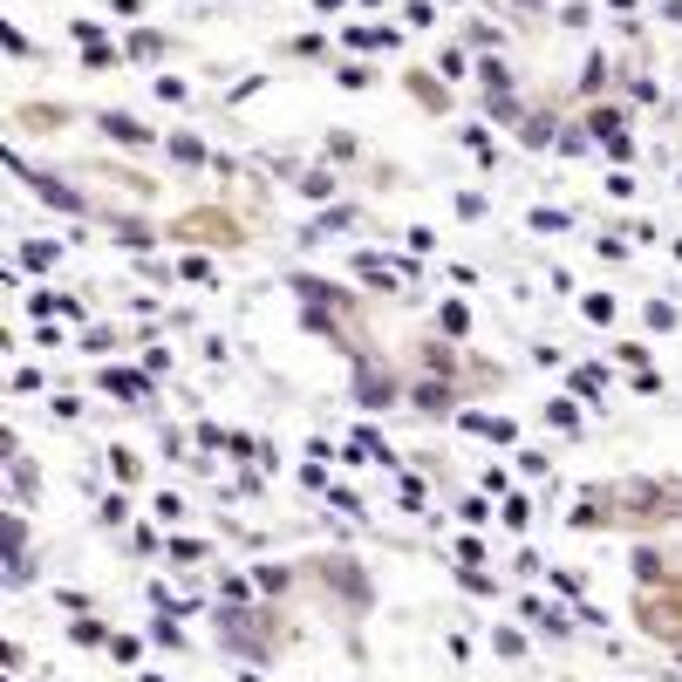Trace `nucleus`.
<instances>
[{
	"mask_svg": "<svg viewBox=\"0 0 682 682\" xmlns=\"http://www.w3.org/2000/svg\"><path fill=\"white\" fill-rule=\"evenodd\" d=\"M635 628L662 648H682V573H669L662 587H642L635 594Z\"/></svg>",
	"mask_w": 682,
	"mask_h": 682,
	"instance_id": "obj_1",
	"label": "nucleus"
},
{
	"mask_svg": "<svg viewBox=\"0 0 682 682\" xmlns=\"http://www.w3.org/2000/svg\"><path fill=\"white\" fill-rule=\"evenodd\" d=\"M164 239H178V246H246V226L232 219V212H219V205H198V212H185V219H171L164 226Z\"/></svg>",
	"mask_w": 682,
	"mask_h": 682,
	"instance_id": "obj_2",
	"label": "nucleus"
},
{
	"mask_svg": "<svg viewBox=\"0 0 682 682\" xmlns=\"http://www.w3.org/2000/svg\"><path fill=\"white\" fill-rule=\"evenodd\" d=\"M396 396H403V382L389 376V369H376V362L355 348V403H362V410H389Z\"/></svg>",
	"mask_w": 682,
	"mask_h": 682,
	"instance_id": "obj_3",
	"label": "nucleus"
},
{
	"mask_svg": "<svg viewBox=\"0 0 682 682\" xmlns=\"http://www.w3.org/2000/svg\"><path fill=\"white\" fill-rule=\"evenodd\" d=\"M321 580H335V587H341V594H348L355 607H369V580L348 567V560H321Z\"/></svg>",
	"mask_w": 682,
	"mask_h": 682,
	"instance_id": "obj_4",
	"label": "nucleus"
},
{
	"mask_svg": "<svg viewBox=\"0 0 682 682\" xmlns=\"http://www.w3.org/2000/svg\"><path fill=\"white\" fill-rule=\"evenodd\" d=\"M21 178H28V185H35L48 205H62V212H89V198H82L76 185H55V178H41V171H21Z\"/></svg>",
	"mask_w": 682,
	"mask_h": 682,
	"instance_id": "obj_5",
	"label": "nucleus"
},
{
	"mask_svg": "<svg viewBox=\"0 0 682 682\" xmlns=\"http://www.w3.org/2000/svg\"><path fill=\"white\" fill-rule=\"evenodd\" d=\"M464 430H478V437H492V444H519V423L512 417H485V410H464Z\"/></svg>",
	"mask_w": 682,
	"mask_h": 682,
	"instance_id": "obj_6",
	"label": "nucleus"
},
{
	"mask_svg": "<svg viewBox=\"0 0 682 682\" xmlns=\"http://www.w3.org/2000/svg\"><path fill=\"white\" fill-rule=\"evenodd\" d=\"M451 396H457V389H451L444 376H430V382H417V389H410V403H417L423 417H437V410H451Z\"/></svg>",
	"mask_w": 682,
	"mask_h": 682,
	"instance_id": "obj_7",
	"label": "nucleus"
},
{
	"mask_svg": "<svg viewBox=\"0 0 682 682\" xmlns=\"http://www.w3.org/2000/svg\"><path fill=\"white\" fill-rule=\"evenodd\" d=\"M103 389H116L123 403H137V396L151 389V376H144V369H103Z\"/></svg>",
	"mask_w": 682,
	"mask_h": 682,
	"instance_id": "obj_8",
	"label": "nucleus"
},
{
	"mask_svg": "<svg viewBox=\"0 0 682 682\" xmlns=\"http://www.w3.org/2000/svg\"><path fill=\"white\" fill-rule=\"evenodd\" d=\"M103 137H116V144H151V130L137 123V116H123V110H103Z\"/></svg>",
	"mask_w": 682,
	"mask_h": 682,
	"instance_id": "obj_9",
	"label": "nucleus"
},
{
	"mask_svg": "<svg viewBox=\"0 0 682 682\" xmlns=\"http://www.w3.org/2000/svg\"><path fill=\"white\" fill-rule=\"evenodd\" d=\"M635 580H642V587H662V580H669V560H662L655 546H635Z\"/></svg>",
	"mask_w": 682,
	"mask_h": 682,
	"instance_id": "obj_10",
	"label": "nucleus"
},
{
	"mask_svg": "<svg viewBox=\"0 0 682 682\" xmlns=\"http://www.w3.org/2000/svg\"><path fill=\"white\" fill-rule=\"evenodd\" d=\"M478 82H485V96H512V69H505L498 55H485V62H478Z\"/></svg>",
	"mask_w": 682,
	"mask_h": 682,
	"instance_id": "obj_11",
	"label": "nucleus"
},
{
	"mask_svg": "<svg viewBox=\"0 0 682 682\" xmlns=\"http://www.w3.org/2000/svg\"><path fill=\"white\" fill-rule=\"evenodd\" d=\"M621 123H628V116L614 110V103H601V110H587V137H601V144H607V137H621Z\"/></svg>",
	"mask_w": 682,
	"mask_h": 682,
	"instance_id": "obj_12",
	"label": "nucleus"
},
{
	"mask_svg": "<svg viewBox=\"0 0 682 682\" xmlns=\"http://www.w3.org/2000/svg\"><path fill=\"white\" fill-rule=\"evenodd\" d=\"M573 396H580V403H601L607 396V369H573Z\"/></svg>",
	"mask_w": 682,
	"mask_h": 682,
	"instance_id": "obj_13",
	"label": "nucleus"
},
{
	"mask_svg": "<svg viewBox=\"0 0 682 682\" xmlns=\"http://www.w3.org/2000/svg\"><path fill=\"white\" fill-rule=\"evenodd\" d=\"M69 123V110H48V103H28L21 110V130H62Z\"/></svg>",
	"mask_w": 682,
	"mask_h": 682,
	"instance_id": "obj_14",
	"label": "nucleus"
},
{
	"mask_svg": "<svg viewBox=\"0 0 682 682\" xmlns=\"http://www.w3.org/2000/svg\"><path fill=\"white\" fill-rule=\"evenodd\" d=\"M519 614H526L532 628H553V635H567V621H560V607H546V601H526Z\"/></svg>",
	"mask_w": 682,
	"mask_h": 682,
	"instance_id": "obj_15",
	"label": "nucleus"
},
{
	"mask_svg": "<svg viewBox=\"0 0 682 682\" xmlns=\"http://www.w3.org/2000/svg\"><path fill=\"white\" fill-rule=\"evenodd\" d=\"M410 96H417L423 110H444L451 96H444V82H430V76H410Z\"/></svg>",
	"mask_w": 682,
	"mask_h": 682,
	"instance_id": "obj_16",
	"label": "nucleus"
},
{
	"mask_svg": "<svg viewBox=\"0 0 682 682\" xmlns=\"http://www.w3.org/2000/svg\"><path fill=\"white\" fill-rule=\"evenodd\" d=\"M348 48H396V28H348Z\"/></svg>",
	"mask_w": 682,
	"mask_h": 682,
	"instance_id": "obj_17",
	"label": "nucleus"
},
{
	"mask_svg": "<svg viewBox=\"0 0 682 682\" xmlns=\"http://www.w3.org/2000/svg\"><path fill=\"white\" fill-rule=\"evenodd\" d=\"M130 55H137V62H157V55H164V35H157V28H137V35H130Z\"/></svg>",
	"mask_w": 682,
	"mask_h": 682,
	"instance_id": "obj_18",
	"label": "nucleus"
},
{
	"mask_svg": "<svg viewBox=\"0 0 682 682\" xmlns=\"http://www.w3.org/2000/svg\"><path fill=\"white\" fill-rule=\"evenodd\" d=\"M116 62H123V55H116L110 41H96V48H82V69H89V76H103V69H116Z\"/></svg>",
	"mask_w": 682,
	"mask_h": 682,
	"instance_id": "obj_19",
	"label": "nucleus"
},
{
	"mask_svg": "<svg viewBox=\"0 0 682 682\" xmlns=\"http://www.w3.org/2000/svg\"><path fill=\"white\" fill-rule=\"evenodd\" d=\"M498 519H505L512 532H526V519H532V498H519V492H512L505 505H498Z\"/></svg>",
	"mask_w": 682,
	"mask_h": 682,
	"instance_id": "obj_20",
	"label": "nucleus"
},
{
	"mask_svg": "<svg viewBox=\"0 0 682 682\" xmlns=\"http://www.w3.org/2000/svg\"><path fill=\"white\" fill-rule=\"evenodd\" d=\"M519 137H526L532 151H539V144H553V116H526V123H519Z\"/></svg>",
	"mask_w": 682,
	"mask_h": 682,
	"instance_id": "obj_21",
	"label": "nucleus"
},
{
	"mask_svg": "<svg viewBox=\"0 0 682 682\" xmlns=\"http://www.w3.org/2000/svg\"><path fill=\"white\" fill-rule=\"evenodd\" d=\"M171 157H178V164H205V144H198V137H185V130H178V137H171Z\"/></svg>",
	"mask_w": 682,
	"mask_h": 682,
	"instance_id": "obj_22",
	"label": "nucleus"
},
{
	"mask_svg": "<svg viewBox=\"0 0 682 682\" xmlns=\"http://www.w3.org/2000/svg\"><path fill=\"white\" fill-rule=\"evenodd\" d=\"M14 498H21V505L35 498V464H28V457H14Z\"/></svg>",
	"mask_w": 682,
	"mask_h": 682,
	"instance_id": "obj_23",
	"label": "nucleus"
},
{
	"mask_svg": "<svg viewBox=\"0 0 682 682\" xmlns=\"http://www.w3.org/2000/svg\"><path fill=\"white\" fill-rule=\"evenodd\" d=\"M437 321H444V335H464V328H471V314H464L457 301H444V307H437Z\"/></svg>",
	"mask_w": 682,
	"mask_h": 682,
	"instance_id": "obj_24",
	"label": "nucleus"
},
{
	"mask_svg": "<svg viewBox=\"0 0 682 682\" xmlns=\"http://www.w3.org/2000/svg\"><path fill=\"white\" fill-rule=\"evenodd\" d=\"M580 89L594 96V89H607V55H587V76H580Z\"/></svg>",
	"mask_w": 682,
	"mask_h": 682,
	"instance_id": "obj_25",
	"label": "nucleus"
},
{
	"mask_svg": "<svg viewBox=\"0 0 682 682\" xmlns=\"http://www.w3.org/2000/svg\"><path fill=\"white\" fill-rule=\"evenodd\" d=\"M21 260H28V266H55V260H62V246H48V239H35V246H28Z\"/></svg>",
	"mask_w": 682,
	"mask_h": 682,
	"instance_id": "obj_26",
	"label": "nucleus"
},
{
	"mask_svg": "<svg viewBox=\"0 0 682 682\" xmlns=\"http://www.w3.org/2000/svg\"><path fill=\"white\" fill-rule=\"evenodd\" d=\"M76 642L96 648V642H110V628H103V621H76Z\"/></svg>",
	"mask_w": 682,
	"mask_h": 682,
	"instance_id": "obj_27",
	"label": "nucleus"
},
{
	"mask_svg": "<svg viewBox=\"0 0 682 682\" xmlns=\"http://www.w3.org/2000/svg\"><path fill=\"white\" fill-rule=\"evenodd\" d=\"M335 82H341V89H369V69H362V62H348V69H335Z\"/></svg>",
	"mask_w": 682,
	"mask_h": 682,
	"instance_id": "obj_28",
	"label": "nucleus"
},
{
	"mask_svg": "<svg viewBox=\"0 0 682 682\" xmlns=\"http://www.w3.org/2000/svg\"><path fill=\"white\" fill-rule=\"evenodd\" d=\"M82 348H89V355H110L116 335H110V328H89V335H82Z\"/></svg>",
	"mask_w": 682,
	"mask_h": 682,
	"instance_id": "obj_29",
	"label": "nucleus"
},
{
	"mask_svg": "<svg viewBox=\"0 0 682 682\" xmlns=\"http://www.w3.org/2000/svg\"><path fill=\"white\" fill-rule=\"evenodd\" d=\"M403 21H410V28H430L437 14H430V0H410V7H403Z\"/></svg>",
	"mask_w": 682,
	"mask_h": 682,
	"instance_id": "obj_30",
	"label": "nucleus"
},
{
	"mask_svg": "<svg viewBox=\"0 0 682 682\" xmlns=\"http://www.w3.org/2000/svg\"><path fill=\"white\" fill-rule=\"evenodd\" d=\"M171 553H178V567H191V560H205V546H198V539H171Z\"/></svg>",
	"mask_w": 682,
	"mask_h": 682,
	"instance_id": "obj_31",
	"label": "nucleus"
},
{
	"mask_svg": "<svg viewBox=\"0 0 682 682\" xmlns=\"http://www.w3.org/2000/svg\"><path fill=\"white\" fill-rule=\"evenodd\" d=\"M69 35H76L82 48H96V41H103V28H96V21H69Z\"/></svg>",
	"mask_w": 682,
	"mask_h": 682,
	"instance_id": "obj_32",
	"label": "nucleus"
},
{
	"mask_svg": "<svg viewBox=\"0 0 682 682\" xmlns=\"http://www.w3.org/2000/svg\"><path fill=\"white\" fill-rule=\"evenodd\" d=\"M301 191H314V198H328V191H335V178H328V171H307V178H301Z\"/></svg>",
	"mask_w": 682,
	"mask_h": 682,
	"instance_id": "obj_33",
	"label": "nucleus"
},
{
	"mask_svg": "<svg viewBox=\"0 0 682 682\" xmlns=\"http://www.w3.org/2000/svg\"><path fill=\"white\" fill-rule=\"evenodd\" d=\"M110 655L116 662H137V635H110Z\"/></svg>",
	"mask_w": 682,
	"mask_h": 682,
	"instance_id": "obj_34",
	"label": "nucleus"
},
{
	"mask_svg": "<svg viewBox=\"0 0 682 682\" xmlns=\"http://www.w3.org/2000/svg\"><path fill=\"white\" fill-rule=\"evenodd\" d=\"M587 321H614V301L607 294H587Z\"/></svg>",
	"mask_w": 682,
	"mask_h": 682,
	"instance_id": "obj_35",
	"label": "nucleus"
},
{
	"mask_svg": "<svg viewBox=\"0 0 682 682\" xmlns=\"http://www.w3.org/2000/svg\"><path fill=\"white\" fill-rule=\"evenodd\" d=\"M546 417L560 423V430H573V423H580V410H573V403H546Z\"/></svg>",
	"mask_w": 682,
	"mask_h": 682,
	"instance_id": "obj_36",
	"label": "nucleus"
},
{
	"mask_svg": "<svg viewBox=\"0 0 682 682\" xmlns=\"http://www.w3.org/2000/svg\"><path fill=\"white\" fill-rule=\"evenodd\" d=\"M314 7H321V14H341V0H314Z\"/></svg>",
	"mask_w": 682,
	"mask_h": 682,
	"instance_id": "obj_37",
	"label": "nucleus"
},
{
	"mask_svg": "<svg viewBox=\"0 0 682 682\" xmlns=\"http://www.w3.org/2000/svg\"><path fill=\"white\" fill-rule=\"evenodd\" d=\"M607 7H635V0H607Z\"/></svg>",
	"mask_w": 682,
	"mask_h": 682,
	"instance_id": "obj_38",
	"label": "nucleus"
},
{
	"mask_svg": "<svg viewBox=\"0 0 682 682\" xmlns=\"http://www.w3.org/2000/svg\"><path fill=\"white\" fill-rule=\"evenodd\" d=\"M519 7H546V0H519Z\"/></svg>",
	"mask_w": 682,
	"mask_h": 682,
	"instance_id": "obj_39",
	"label": "nucleus"
},
{
	"mask_svg": "<svg viewBox=\"0 0 682 682\" xmlns=\"http://www.w3.org/2000/svg\"><path fill=\"white\" fill-rule=\"evenodd\" d=\"M239 682H260V676H253V669H246V676H239Z\"/></svg>",
	"mask_w": 682,
	"mask_h": 682,
	"instance_id": "obj_40",
	"label": "nucleus"
},
{
	"mask_svg": "<svg viewBox=\"0 0 682 682\" xmlns=\"http://www.w3.org/2000/svg\"><path fill=\"white\" fill-rule=\"evenodd\" d=\"M362 7H382V0H362Z\"/></svg>",
	"mask_w": 682,
	"mask_h": 682,
	"instance_id": "obj_41",
	"label": "nucleus"
}]
</instances>
